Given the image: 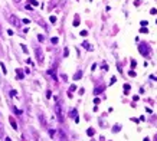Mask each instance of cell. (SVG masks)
Here are the masks:
<instances>
[{
    "mask_svg": "<svg viewBox=\"0 0 157 141\" xmlns=\"http://www.w3.org/2000/svg\"><path fill=\"white\" fill-rule=\"evenodd\" d=\"M16 74H17V78H20V79L23 78V72H22V69H17V71H16Z\"/></svg>",
    "mask_w": 157,
    "mask_h": 141,
    "instance_id": "obj_10",
    "label": "cell"
},
{
    "mask_svg": "<svg viewBox=\"0 0 157 141\" xmlns=\"http://www.w3.org/2000/svg\"><path fill=\"white\" fill-rule=\"evenodd\" d=\"M78 25H79V17L76 16V17H75V20H74V26H78Z\"/></svg>",
    "mask_w": 157,
    "mask_h": 141,
    "instance_id": "obj_13",
    "label": "cell"
},
{
    "mask_svg": "<svg viewBox=\"0 0 157 141\" xmlns=\"http://www.w3.org/2000/svg\"><path fill=\"white\" fill-rule=\"evenodd\" d=\"M50 22L55 23V22H56V17H55V16H50Z\"/></svg>",
    "mask_w": 157,
    "mask_h": 141,
    "instance_id": "obj_19",
    "label": "cell"
},
{
    "mask_svg": "<svg viewBox=\"0 0 157 141\" xmlns=\"http://www.w3.org/2000/svg\"><path fill=\"white\" fill-rule=\"evenodd\" d=\"M6 141H12V140H10V138H6Z\"/></svg>",
    "mask_w": 157,
    "mask_h": 141,
    "instance_id": "obj_22",
    "label": "cell"
},
{
    "mask_svg": "<svg viewBox=\"0 0 157 141\" xmlns=\"http://www.w3.org/2000/svg\"><path fill=\"white\" fill-rule=\"evenodd\" d=\"M59 137L62 138V141H66V137H65V134H63L62 131H59Z\"/></svg>",
    "mask_w": 157,
    "mask_h": 141,
    "instance_id": "obj_12",
    "label": "cell"
},
{
    "mask_svg": "<svg viewBox=\"0 0 157 141\" xmlns=\"http://www.w3.org/2000/svg\"><path fill=\"white\" fill-rule=\"evenodd\" d=\"M87 134H88L89 137H92V135L95 134V130H92V128H88V131H87Z\"/></svg>",
    "mask_w": 157,
    "mask_h": 141,
    "instance_id": "obj_8",
    "label": "cell"
},
{
    "mask_svg": "<svg viewBox=\"0 0 157 141\" xmlns=\"http://www.w3.org/2000/svg\"><path fill=\"white\" fill-rule=\"evenodd\" d=\"M55 111H56V115H58V121L59 123H63V114H62V110H61V105L59 104L55 105Z\"/></svg>",
    "mask_w": 157,
    "mask_h": 141,
    "instance_id": "obj_1",
    "label": "cell"
},
{
    "mask_svg": "<svg viewBox=\"0 0 157 141\" xmlns=\"http://www.w3.org/2000/svg\"><path fill=\"white\" fill-rule=\"evenodd\" d=\"M9 22H10L13 26H20V20H19L14 14H10V16H9Z\"/></svg>",
    "mask_w": 157,
    "mask_h": 141,
    "instance_id": "obj_3",
    "label": "cell"
},
{
    "mask_svg": "<svg viewBox=\"0 0 157 141\" xmlns=\"http://www.w3.org/2000/svg\"><path fill=\"white\" fill-rule=\"evenodd\" d=\"M81 76H82V72H81V71H78V72L74 75V79H79Z\"/></svg>",
    "mask_w": 157,
    "mask_h": 141,
    "instance_id": "obj_7",
    "label": "cell"
},
{
    "mask_svg": "<svg viewBox=\"0 0 157 141\" xmlns=\"http://www.w3.org/2000/svg\"><path fill=\"white\" fill-rule=\"evenodd\" d=\"M35 53H36V59L39 63H43V53H42V49L40 48H36L35 49Z\"/></svg>",
    "mask_w": 157,
    "mask_h": 141,
    "instance_id": "obj_2",
    "label": "cell"
},
{
    "mask_svg": "<svg viewBox=\"0 0 157 141\" xmlns=\"http://www.w3.org/2000/svg\"><path fill=\"white\" fill-rule=\"evenodd\" d=\"M39 120H40V123L43 124V127H46V123H45V118H43V115H39Z\"/></svg>",
    "mask_w": 157,
    "mask_h": 141,
    "instance_id": "obj_11",
    "label": "cell"
},
{
    "mask_svg": "<svg viewBox=\"0 0 157 141\" xmlns=\"http://www.w3.org/2000/svg\"><path fill=\"white\" fill-rule=\"evenodd\" d=\"M29 3H30L32 6H38V4H39V3H38L36 0H29Z\"/></svg>",
    "mask_w": 157,
    "mask_h": 141,
    "instance_id": "obj_15",
    "label": "cell"
},
{
    "mask_svg": "<svg viewBox=\"0 0 157 141\" xmlns=\"http://www.w3.org/2000/svg\"><path fill=\"white\" fill-rule=\"evenodd\" d=\"M50 42H52V43H58V37H52Z\"/></svg>",
    "mask_w": 157,
    "mask_h": 141,
    "instance_id": "obj_18",
    "label": "cell"
},
{
    "mask_svg": "<svg viewBox=\"0 0 157 141\" xmlns=\"http://www.w3.org/2000/svg\"><path fill=\"white\" fill-rule=\"evenodd\" d=\"M14 1H16V3H19V1H20V0H14Z\"/></svg>",
    "mask_w": 157,
    "mask_h": 141,
    "instance_id": "obj_23",
    "label": "cell"
},
{
    "mask_svg": "<svg viewBox=\"0 0 157 141\" xmlns=\"http://www.w3.org/2000/svg\"><path fill=\"white\" fill-rule=\"evenodd\" d=\"M156 141H157V135H156Z\"/></svg>",
    "mask_w": 157,
    "mask_h": 141,
    "instance_id": "obj_24",
    "label": "cell"
},
{
    "mask_svg": "<svg viewBox=\"0 0 157 141\" xmlns=\"http://www.w3.org/2000/svg\"><path fill=\"white\" fill-rule=\"evenodd\" d=\"M82 46H84L85 49H88V50H91V49H92V48L89 46V43H88V42H84V43H82Z\"/></svg>",
    "mask_w": 157,
    "mask_h": 141,
    "instance_id": "obj_9",
    "label": "cell"
},
{
    "mask_svg": "<svg viewBox=\"0 0 157 141\" xmlns=\"http://www.w3.org/2000/svg\"><path fill=\"white\" fill-rule=\"evenodd\" d=\"M0 36H1V25H0Z\"/></svg>",
    "mask_w": 157,
    "mask_h": 141,
    "instance_id": "obj_21",
    "label": "cell"
},
{
    "mask_svg": "<svg viewBox=\"0 0 157 141\" xmlns=\"http://www.w3.org/2000/svg\"><path fill=\"white\" fill-rule=\"evenodd\" d=\"M101 91H104V86H100V88H97V89H95V94H100Z\"/></svg>",
    "mask_w": 157,
    "mask_h": 141,
    "instance_id": "obj_14",
    "label": "cell"
},
{
    "mask_svg": "<svg viewBox=\"0 0 157 141\" xmlns=\"http://www.w3.org/2000/svg\"><path fill=\"white\" fill-rule=\"evenodd\" d=\"M140 52L147 55V52H149V50H147V45H141V46H140Z\"/></svg>",
    "mask_w": 157,
    "mask_h": 141,
    "instance_id": "obj_6",
    "label": "cell"
},
{
    "mask_svg": "<svg viewBox=\"0 0 157 141\" xmlns=\"http://www.w3.org/2000/svg\"><path fill=\"white\" fill-rule=\"evenodd\" d=\"M3 135H4V130H3V127L0 125V138H1Z\"/></svg>",
    "mask_w": 157,
    "mask_h": 141,
    "instance_id": "obj_17",
    "label": "cell"
},
{
    "mask_svg": "<svg viewBox=\"0 0 157 141\" xmlns=\"http://www.w3.org/2000/svg\"><path fill=\"white\" fill-rule=\"evenodd\" d=\"M71 114H72V118L75 120V123H78V121H79V118H78V112H76V110H72V112H71Z\"/></svg>",
    "mask_w": 157,
    "mask_h": 141,
    "instance_id": "obj_5",
    "label": "cell"
},
{
    "mask_svg": "<svg viewBox=\"0 0 157 141\" xmlns=\"http://www.w3.org/2000/svg\"><path fill=\"white\" fill-rule=\"evenodd\" d=\"M75 89H76V86H75V85H71V88H69V94H71V92H74Z\"/></svg>",
    "mask_w": 157,
    "mask_h": 141,
    "instance_id": "obj_16",
    "label": "cell"
},
{
    "mask_svg": "<svg viewBox=\"0 0 157 141\" xmlns=\"http://www.w3.org/2000/svg\"><path fill=\"white\" fill-rule=\"evenodd\" d=\"M9 123H10V125L13 127V130H17V124H16V120H14L13 117H10V118H9Z\"/></svg>",
    "mask_w": 157,
    "mask_h": 141,
    "instance_id": "obj_4",
    "label": "cell"
},
{
    "mask_svg": "<svg viewBox=\"0 0 157 141\" xmlns=\"http://www.w3.org/2000/svg\"><path fill=\"white\" fill-rule=\"evenodd\" d=\"M81 36H87V30H82L81 32Z\"/></svg>",
    "mask_w": 157,
    "mask_h": 141,
    "instance_id": "obj_20",
    "label": "cell"
}]
</instances>
